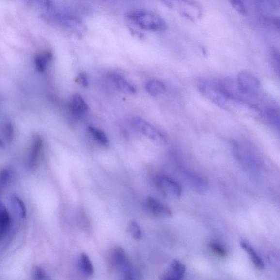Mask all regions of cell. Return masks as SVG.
<instances>
[{
	"label": "cell",
	"instance_id": "cell-1",
	"mask_svg": "<svg viewBox=\"0 0 280 280\" xmlns=\"http://www.w3.org/2000/svg\"><path fill=\"white\" fill-rule=\"evenodd\" d=\"M128 18L139 27L154 31H165L167 25L162 17L146 10H136L128 14Z\"/></svg>",
	"mask_w": 280,
	"mask_h": 280
},
{
	"label": "cell",
	"instance_id": "cell-2",
	"mask_svg": "<svg viewBox=\"0 0 280 280\" xmlns=\"http://www.w3.org/2000/svg\"><path fill=\"white\" fill-rule=\"evenodd\" d=\"M131 124L139 132L159 145H163L167 143V139L165 135L143 119L138 117H133L131 120Z\"/></svg>",
	"mask_w": 280,
	"mask_h": 280
},
{
	"label": "cell",
	"instance_id": "cell-3",
	"mask_svg": "<svg viewBox=\"0 0 280 280\" xmlns=\"http://www.w3.org/2000/svg\"><path fill=\"white\" fill-rule=\"evenodd\" d=\"M236 83L239 91L245 97L256 96L261 87L260 80L256 76L245 71L237 75Z\"/></svg>",
	"mask_w": 280,
	"mask_h": 280
},
{
	"label": "cell",
	"instance_id": "cell-4",
	"mask_svg": "<svg viewBox=\"0 0 280 280\" xmlns=\"http://www.w3.org/2000/svg\"><path fill=\"white\" fill-rule=\"evenodd\" d=\"M156 182L159 189L164 196L172 199L179 198L182 194L180 185L175 181L165 176L156 177Z\"/></svg>",
	"mask_w": 280,
	"mask_h": 280
},
{
	"label": "cell",
	"instance_id": "cell-5",
	"mask_svg": "<svg viewBox=\"0 0 280 280\" xmlns=\"http://www.w3.org/2000/svg\"><path fill=\"white\" fill-rule=\"evenodd\" d=\"M199 90L214 103L219 106H223L227 100L219 92L217 85H215L207 80H201L198 84Z\"/></svg>",
	"mask_w": 280,
	"mask_h": 280
},
{
	"label": "cell",
	"instance_id": "cell-6",
	"mask_svg": "<svg viewBox=\"0 0 280 280\" xmlns=\"http://www.w3.org/2000/svg\"><path fill=\"white\" fill-rule=\"evenodd\" d=\"M184 178L189 187L197 194L203 195L209 189L206 181L196 173L188 171L184 172Z\"/></svg>",
	"mask_w": 280,
	"mask_h": 280
},
{
	"label": "cell",
	"instance_id": "cell-7",
	"mask_svg": "<svg viewBox=\"0 0 280 280\" xmlns=\"http://www.w3.org/2000/svg\"><path fill=\"white\" fill-rule=\"evenodd\" d=\"M43 140L41 136L35 134L33 136L31 149L28 157V167L31 170H33L37 168L39 165L40 155L43 148Z\"/></svg>",
	"mask_w": 280,
	"mask_h": 280
},
{
	"label": "cell",
	"instance_id": "cell-8",
	"mask_svg": "<svg viewBox=\"0 0 280 280\" xmlns=\"http://www.w3.org/2000/svg\"><path fill=\"white\" fill-rule=\"evenodd\" d=\"M54 18L62 26L69 29L72 31L80 32L85 31L86 26L79 18L73 15L66 14H58L54 15Z\"/></svg>",
	"mask_w": 280,
	"mask_h": 280
},
{
	"label": "cell",
	"instance_id": "cell-9",
	"mask_svg": "<svg viewBox=\"0 0 280 280\" xmlns=\"http://www.w3.org/2000/svg\"><path fill=\"white\" fill-rule=\"evenodd\" d=\"M70 109L74 117L82 118L86 116L88 112V105L81 96L76 94L72 97Z\"/></svg>",
	"mask_w": 280,
	"mask_h": 280
},
{
	"label": "cell",
	"instance_id": "cell-10",
	"mask_svg": "<svg viewBox=\"0 0 280 280\" xmlns=\"http://www.w3.org/2000/svg\"><path fill=\"white\" fill-rule=\"evenodd\" d=\"M147 205L152 213L158 217L168 218L172 216V212L169 207L154 198L147 199Z\"/></svg>",
	"mask_w": 280,
	"mask_h": 280
},
{
	"label": "cell",
	"instance_id": "cell-11",
	"mask_svg": "<svg viewBox=\"0 0 280 280\" xmlns=\"http://www.w3.org/2000/svg\"><path fill=\"white\" fill-rule=\"evenodd\" d=\"M110 78L114 84L120 91L128 95H134L137 93V90L133 85L122 75L112 74L110 76Z\"/></svg>",
	"mask_w": 280,
	"mask_h": 280
},
{
	"label": "cell",
	"instance_id": "cell-12",
	"mask_svg": "<svg viewBox=\"0 0 280 280\" xmlns=\"http://www.w3.org/2000/svg\"><path fill=\"white\" fill-rule=\"evenodd\" d=\"M11 226V218L5 205L0 202V240L9 231Z\"/></svg>",
	"mask_w": 280,
	"mask_h": 280
},
{
	"label": "cell",
	"instance_id": "cell-13",
	"mask_svg": "<svg viewBox=\"0 0 280 280\" xmlns=\"http://www.w3.org/2000/svg\"><path fill=\"white\" fill-rule=\"evenodd\" d=\"M240 245L241 248L247 252L248 255L251 258V260L256 268L260 270L264 269L265 266L264 262L251 246L248 242L244 240H242L240 242Z\"/></svg>",
	"mask_w": 280,
	"mask_h": 280
},
{
	"label": "cell",
	"instance_id": "cell-14",
	"mask_svg": "<svg viewBox=\"0 0 280 280\" xmlns=\"http://www.w3.org/2000/svg\"><path fill=\"white\" fill-rule=\"evenodd\" d=\"M145 90L150 95L157 96L166 91V85L162 81L158 79H152L145 84Z\"/></svg>",
	"mask_w": 280,
	"mask_h": 280
},
{
	"label": "cell",
	"instance_id": "cell-15",
	"mask_svg": "<svg viewBox=\"0 0 280 280\" xmlns=\"http://www.w3.org/2000/svg\"><path fill=\"white\" fill-rule=\"evenodd\" d=\"M186 271V267L181 262L173 260L169 267L167 273L173 278L181 280L183 279Z\"/></svg>",
	"mask_w": 280,
	"mask_h": 280
},
{
	"label": "cell",
	"instance_id": "cell-16",
	"mask_svg": "<svg viewBox=\"0 0 280 280\" xmlns=\"http://www.w3.org/2000/svg\"><path fill=\"white\" fill-rule=\"evenodd\" d=\"M88 130L90 131L93 138H94L95 141L99 143L100 145L105 147H109V139L103 131L93 126L89 127Z\"/></svg>",
	"mask_w": 280,
	"mask_h": 280
},
{
	"label": "cell",
	"instance_id": "cell-17",
	"mask_svg": "<svg viewBox=\"0 0 280 280\" xmlns=\"http://www.w3.org/2000/svg\"><path fill=\"white\" fill-rule=\"evenodd\" d=\"M52 58V54L50 52H47L45 55H37L35 58V64L36 70L42 73L46 69L47 65L49 61Z\"/></svg>",
	"mask_w": 280,
	"mask_h": 280
},
{
	"label": "cell",
	"instance_id": "cell-18",
	"mask_svg": "<svg viewBox=\"0 0 280 280\" xmlns=\"http://www.w3.org/2000/svg\"><path fill=\"white\" fill-rule=\"evenodd\" d=\"M113 257L118 265L123 266L124 268H125V266H128V258H127L124 249L121 247H116L114 248Z\"/></svg>",
	"mask_w": 280,
	"mask_h": 280
},
{
	"label": "cell",
	"instance_id": "cell-19",
	"mask_svg": "<svg viewBox=\"0 0 280 280\" xmlns=\"http://www.w3.org/2000/svg\"><path fill=\"white\" fill-rule=\"evenodd\" d=\"M80 264L82 268L88 275H92L94 273V267H93L91 259L87 254L83 253L80 255Z\"/></svg>",
	"mask_w": 280,
	"mask_h": 280
},
{
	"label": "cell",
	"instance_id": "cell-20",
	"mask_svg": "<svg viewBox=\"0 0 280 280\" xmlns=\"http://www.w3.org/2000/svg\"><path fill=\"white\" fill-rule=\"evenodd\" d=\"M265 113L270 124L279 128L280 116L277 109L273 108H268L266 109Z\"/></svg>",
	"mask_w": 280,
	"mask_h": 280
},
{
	"label": "cell",
	"instance_id": "cell-21",
	"mask_svg": "<svg viewBox=\"0 0 280 280\" xmlns=\"http://www.w3.org/2000/svg\"><path fill=\"white\" fill-rule=\"evenodd\" d=\"M12 202L20 217L23 218H25L27 214L26 207H25L22 199L17 196H13L12 198Z\"/></svg>",
	"mask_w": 280,
	"mask_h": 280
},
{
	"label": "cell",
	"instance_id": "cell-22",
	"mask_svg": "<svg viewBox=\"0 0 280 280\" xmlns=\"http://www.w3.org/2000/svg\"><path fill=\"white\" fill-rule=\"evenodd\" d=\"M210 249L218 257L224 258L227 256V251L223 246L216 243V242H211L209 245Z\"/></svg>",
	"mask_w": 280,
	"mask_h": 280
},
{
	"label": "cell",
	"instance_id": "cell-23",
	"mask_svg": "<svg viewBox=\"0 0 280 280\" xmlns=\"http://www.w3.org/2000/svg\"><path fill=\"white\" fill-rule=\"evenodd\" d=\"M128 231L129 234L135 240H140L142 237V231L139 224L135 221L131 222L129 224Z\"/></svg>",
	"mask_w": 280,
	"mask_h": 280
},
{
	"label": "cell",
	"instance_id": "cell-24",
	"mask_svg": "<svg viewBox=\"0 0 280 280\" xmlns=\"http://www.w3.org/2000/svg\"><path fill=\"white\" fill-rule=\"evenodd\" d=\"M230 3L232 6L240 14L243 16L248 15L247 8L243 1H239V0H233V1H230Z\"/></svg>",
	"mask_w": 280,
	"mask_h": 280
},
{
	"label": "cell",
	"instance_id": "cell-25",
	"mask_svg": "<svg viewBox=\"0 0 280 280\" xmlns=\"http://www.w3.org/2000/svg\"><path fill=\"white\" fill-rule=\"evenodd\" d=\"M3 135L8 142H11L14 137V129L10 123H7L4 125Z\"/></svg>",
	"mask_w": 280,
	"mask_h": 280
},
{
	"label": "cell",
	"instance_id": "cell-26",
	"mask_svg": "<svg viewBox=\"0 0 280 280\" xmlns=\"http://www.w3.org/2000/svg\"><path fill=\"white\" fill-rule=\"evenodd\" d=\"M11 171L8 168H4L0 171V187L5 186L11 177Z\"/></svg>",
	"mask_w": 280,
	"mask_h": 280
},
{
	"label": "cell",
	"instance_id": "cell-27",
	"mask_svg": "<svg viewBox=\"0 0 280 280\" xmlns=\"http://www.w3.org/2000/svg\"><path fill=\"white\" fill-rule=\"evenodd\" d=\"M33 276L35 280H47V275L45 271L39 267H36L34 270Z\"/></svg>",
	"mask_w": 280,
	"mask_h": 280
},
{
	"label": "cell",
	"instance_id": "cell-28",
	"mask_svg": "<svg viewBox=\"0 0 280 280\" xmlns=\"http://www.w3.org/2000/svg\"><path fill=\"white\" fill-rule=\"evenodd\" d=\"M78 78L79 81L83 87H87L88 86V80L86 74L80 73L79 74Z\"/></svg>",
	"mask_w": 280,
	"mask_h": 280
},
{
	"label": "cell",
	"instance_id": "cell-29",
	"mask_svg": "<svg viewBox=\"0 0 280 280\" xmlns=\"http://www.w3.org/2000/svg\"><path fill=\"white\" fill-rule=\"evenodd\" d=\"M161 280H179L175 278L171 277L167 273H164L161 277Z\"/></svg>",
	"mask_w": 280,
	"mask_h": 280
},
{
	"label": "cell",
	"instance_id": "cell-30",
	"mask_svg": "<svg viewBox=\"0 0 280 280\" xmlns=\"http://www.w3.org/2000/svg\"><path fill=\"white\" fill-rule=\"evenodd\" d=\"M124 280H133L132 278L130 277V276H127V277H125Z\"/></svg>",
	"mask_w": 280,
	"mask_h": 280
},
{
	"label": "cell",
	"instance_id": "cell-31",
	"mask_svg": "<svg viewBox=\"0 0 280 280\" xmlns=\"http://www.w3.org/2000/svg\"><path fill=\"white\" fill-rule=\"evenodd\" d=\"M3 147V143L1 141H0V148H2Z\"/></svg>",
	"mask_w": 280,
	"mask_h": 280
}]
</instances>
